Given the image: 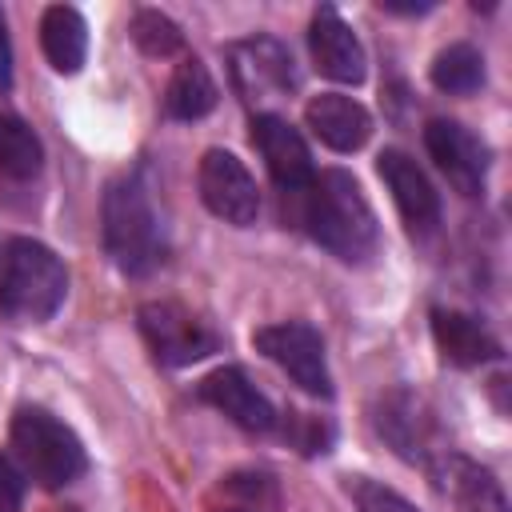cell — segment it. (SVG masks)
<instances>
[{
  "label": "cell",
  "instance_id": "6da1fadb",
  "mask_svg": "<svg viewBox=\"0 0 512 512\" xmlns=\"http://www.w3.org/2000/svg\"><path fill=\"white\" fill-rule=\"evenodd\" d=\"M100 240L124 276H152L168 256V232L144 172H124L104 188Z\"/></svg>",
  "mask_w": 512,
  "mask_h": 512
},
{
  "label": "cell",
  "instance_id": "7a4b0ae2",
  "mask_svg": "<svg viewBox=\"0 0 512 512\" xmlns=\"http://www.w3.org/2000/svg\"><path fill=\"white\" fill-rule=\"evenodd\" d=\"M300 196H304V228L324 252H332L344 264H364L376 252L380 240L376 212L352 172L344 168L316 172Z\"/></svg>",
  "mask_w": 512,
  "mask_h": 512
},
{
  "label": "cell",
  "instance_id": "3957f363",
  "mask_svg": "<svg viewBox=\"0 0 512 512\" xmlns=\"http://www.w3.org/2000/svg\"><path fill=\"white\" fill-rule=\"evenodd\" d=\"M68 296V272L60 256L32 240H0V320L8 324H44L60 312Z\"/></svg>",
  "mask_w": 512,
  "mask_h": 512
},
{
  "label": "cell",
  "instance_id": "277c9868",
  "mask_svg": "<svg viewBox=\"0 0 512 512\" xmlns=\"http://www.w3.org/2000/svg\"><path fill=\"white\" fill-rule=\"evenodd\" d=\"M8 440H12L16 464L44 488H64V484L80 480L88 468L80 436L48 408H36V404L16 408Z\"/></svg>",
  "mask_w": 512,
  "mask_h": 512
},
{
  "label": "cell",
  "instance_id": "5b68a950",
  "mask_svg": "<svg viewBox=\"0 0 512 512\" xmlns=\"http://www.w3.org/2000/svg\"><path fill=\"white\" fill-rule=\"evenodd\" d=\"M228 76H232V88L240 92V100L248 108H256V116H264L268 104L292 100V92L300 88L292 48L268 32L228 44Z\"/></svg>",
  "mask_w": 512,
  "mask_h": 512
},
{
  "label": "cell",
  "instance_id": "8992f818",
  "mask_svg": "<svg viewBox=\"0 0 512 512\" xmlns=\"http://www.w3.org/2000/svg\"><path fill=\"white\" fill-rule=\"evenodd\" d=\"M140 336L148 344V352L164 364V368H188L212 352H220V336L180 300H148L136 312Z\"/></svg>",
  "mask_w": 512,
  "mask_h": 512
},
{
  "label": "cell",
  "instance_id": "52a82bcc",
  "mask_svg": "<svg viewBox=\"0 0 512 512\" xmlns=\"http://www.w3.org/2000/svg\"><path fill=\"white\" fill-rule=\"evenodd\" d=\"M252 344L280 372H288L308 396H320V400L332 396V372H328V356H324V336L308 320L264 324V328L252 332Z\"/></svg>",
  "mask_w": 512,
  "mask_h": 512
},
{
  "label": "cell",
  "instance_id": "ba28073f",
  "mask_svg": "<svg viewBox=\"0 0 512 512\" xmlns=\"http://www.w3.org/2000/svg\"><path fill=\"white\" fill-rule=\"evenodd\" d=\"M196 188H200V200L204 208L232 224V228H248L256 224L260 216V188L252 180V172L244 168V160L228 148H208L200 156V168H196Z\"/></svg>",
  "mask_w": 512,
  "mask_h": 512
},
{
  "label": "cell",
  "instance_id": "9c48e42d",
  "mask_svg": "<svg viewBox=\"0 0 512 512\" xmlns=\"http://www.w3.org/2000/svg\"><path fill=\"white\" fill-rule=\"evenodd\" d=\"M424 148L460 196H480L488 184V144L460 120L436 116L424 124Z\"/></svg>",
  "mask_w": 512,
  "mask_h": 512
},
{
  "label": "cell",
  "instance_id": "30bf717a",
  "mask_svg": "<svg viewBox=\"0 0 512 512\" xmlns=\"http://www.w3.org/2000/svg\"><path fill=\"white\" fill-rule=\"evenodd\" d=\"M372 424L376 432L392 444L396 456L404 460H420V464H432L440 452L448 448H436V420H432V408L408 392V388H396L388 396H380L376 412H372Z\"/></svg>",
  "mask_w": 512,
  "mask_h": 512
},
{
  "label": "cell",
  "instance_id": "8fae6325",
  "mask_svg": "<svg viewBox=\"0 0 512 512\" xmlns=\"http://www.w3.org/2000/svg\"><path fill=\"white\" fill-rule=\"evenodd\" d=\"M252 144L268 168V176L276 180V188L284 196H300L316 168H312V152L304 144V136L276 112H264V116H252Z\"/></svg>",
  "mask_w": 512,
  "mask_h": 512
},
{
  "label": "cell",
  "instance_id": "7c38bea8",
  "mask_svg": "<svg viewBox=\"0 0 512 512\" xmlns=\"http://www.w3.org/2000/svg\"><path fill=\"white\" fill-rule=\"evenodd\" d=\"M196 396H200L208 408L224 412V416H228L232 424H240L244 432H272V428L280 424L276 404H272V400L248 380V372L236 368V364L212 368V372L196 384Z\"/></svg>",
  "mask_w": 512,
  "mask_h": 512
},
{
  "label": "cell",
  "instance_id": "4fadbf2b",
  "mask_svg": "<svg viewBox=\"0 0 512 512\" xmlns=\"http://www.w3.org/2000/svg\"><path fill=\"white\" fill-rule=\"evenodd\" d=\"M376 168H380V180L388 184V192H392L404 224L416 236L436 232V224H440V192L432 188L428 172L408 152H400V148H384L380 160H376Z\"/></svg>",
  "mask_w": 512,
  "mask_h": 512
},
{
  "label": "cell",
  "instance_id": "5bb4252c",
  "mask_svg": "<svg viewBox=\"0 0 512 512\" xmlns=\"http://www.w3.org/2000/svg\"><path fill=\"white\" fill-rule=\"evenodd\" d=\"M308 48H312V64L320 68V76H328L336 84H360L368 72L360 36L332 4L316 8L312 24H308Z\"/></svg>",
  "mask_w": 512,
  "mask_h": 512
},
{
  "label": "cell",
  "instance_id": "9a60e30c",
  "mask_svg": "<svg viewBox=\"0 0 512 512\" xmlns=\"http://www.w3.org/2000/svg\"><path fill=\"white\" fill-rule=\"evenodd\" d=\"M304 124L312 128V136L320 144H328L332 152H356L368 144L372 136V116L360 100L344 96V92H320L304 104Z\"/></svg>",
  "mask_w": 512,
  "mask_h": 512
},
{
  "label": "cell",
  "instance_id": "2e32d148",
  "mask_svg": "<svg viewBox=\"0 0 512 512\" xmlns=\"http://www.w3.org/2000/svg\"><path fill=\"white\" fill-rule=\"evenodd\" d=\"M432 336L436 348L444 352V360L460 364V368H476L488 360H500V340L488 332L484 320L456 312V308H432Z\"/></svg>",
  "mask_w": 512,
  "mask_h": 512
},
{
  "label": "cell",
  "instance_id": "e0dca14e",
  "mask_svg": "<svg viewBox=\"0 0 512 512\" xmlns=\"http://www.w3.org/2000/svg\"><path fill=\"white\" fill-rule=\"evenodd\" d=\"M428 468H432V476L440 480V488L456 500L460 512H508L504 492H500V484L492 480V472L480 468V464H472L468 456L440 452Z\"/></svg>",
  "mask_w": 512,
  "mask_h": 512
},
{
  "label": "cell",
  "instance_id": "ac0fdd59",
  "mask_svg": "<svg viewBox=\"0 0 512 512\" xmlns=\"http://www.w3.org/2000/svg\"><path fill=\"white\" fill-rule=\"evenodd\" d=\"M40 48L60 76L80 72L88 56V24L72 4H52L40 16Z\"/></svg>",
  "mask_w": 512,
  "mask_h": 512
},
{
  "label": "cell",
  "instance_id": "d6986e66",
  "mask_svg": "<svg viewBox=\"0 0 512 512\" xmlns=\"http://www.w3.org/2000/svg\"><path fill=\"white\" fill-rule=\"evenodd\" d=\"M216 80L208 76V68L196 60V56H184L176 64V72L168 76V88H164V112L172 120H200L216 108Z\"/></svg>",
  "mask_w": 512,
  "mask_h": 512
},
{
  "label": "cell",
  "instance_id": "ffe728a7",
  "mask_svg": "<svg viewBox=\"0 0 512 512\" xmlns=\"http://www.w3.org/2000/svg\"><path fill=\"white\" fill-rule=\"evenodd\" d=\"M44 168V144L40 136L20 120L0 112V172L8 180H32Z\"/></svg>",
  "mask_w": 512,
  "mask_h": 512
},
{
  "label": "cell",
  "instance_id": "44dd1931",
  "mask_svg": "<svg viewBox=\"0 0 512 512\" xmlns=\"http://www.w3.org/2000/svg\"><path fill=\"white\" fill-rule=\"evenodd\" d=\"M432 84L440 88V92H448V96H468V92H476L480 84H484V56H480V48H472V44H448V48H440L436 52V60H432Z\"/></svg>",
  "mask_w": 512,
  "mask_h": 512
},
{
  "label": "cell",
  "instance_id": "7402d4cb",
  "mask_svg": "<svg viewBox=\"0 0 512 512\" xmlns=\"http://www.w3.org/2000/svg\"><path fill=\"white\" fill-rule=\"evenodd\" d=\"M132 40H136V48L144 52V56H176V52H184V32H180V24L172 20V16H164L160 8H140L136 16H132Z\"/></svg>",
  "mask_w": 512,
  "mask_h": 512
},
{
  "label": "cell",
  "instance_id": "603a6c76",
  "mask_svg": "<svg viewBox=\"0 0 512 512\" xmlns=\"http://www.w3.org/2000/svg\"><path fill=\"white\" fill-rule=\"evenodd\" d=\"M348 496H352V504H356L360 512H420V508L408 504L400 492H392V488H384V484H376V480H368V476H352V480H348Z\"/></svg>",
  "mask_w": 512,
  "mask_h": 512
},
{
  "label": "cell",
  "instance_id": "cb8c5ba5",
  "mask_svg": "<svg viewBox=\"0 0 512 512\" xmlns=\"http://www.w3.org/2000/svg\"><path fill=\"white\" fill-rule=\"evenodd\" d=\"M224 488L236 496L224 512H268V508H272V484H268V476H260V472L228 476Z\"/></svg>",
  "mask_w": 512,
  "mask_h": 512
},
{
  "label": "cell",
  "instance_id": "d4e9b609",
  "mask_svg": "<svg viewBox=\"0 0 512 512\" xmlns=\"http://www.w3.org/2000/svg\"><path fill=\"white\" fill-rule=\"evenodd\" d=\"M28 492V472L16 464L12 452H0V512H20Z\"/></svg>",
  "mask_w": 512,
  "mask_h": 512
},
{
  "label": "cell",
  "instance_id": "484cf974",
  "mask_svg": "<svg viewBox=\"0 0 512 512\" xmlns=\"http://www.w3.org/2000/svg\"><path fill=\"white\" fill-rule=\"evenodd\" d=\"M12 88V40H8V20L0 12V92Z\"/></svg>",
  "mask_w": 512,
  "mask_h": 512
}]
</instances>
